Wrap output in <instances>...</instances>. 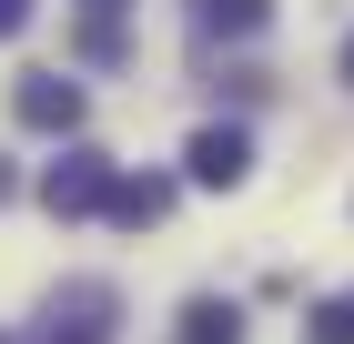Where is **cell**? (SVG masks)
<instances>
[{
	"label": "cell",
	"instance_id": "1",
	"mask_svg": "<svg viewBox=\"0 0 354 344\" xmlns=\"http://www.w3.org/2000/svg\"><path fill=\"white\" fill-rule=\"evenodd\" d=\"M111 324H122V293H111L102 273L61 284L51 304H41V344H111Z\"/></svg>",
	"mask_w": 354,
	"mask_h": 344
},
{
	"label": "cell",
	"instance_id": "5",
	"mask_svg": "<svg viewBox=\"0 0 354 344\" xmlns=\"http://www.w3.org/2000/svg\"><path fill=\"white\" fill-rule=\"evenodd\" d=\"M111 223H122V233H142V223H162V212H172V183H162V172H111Z\"/></svg>",
	"mask_w": 354,
	"mask_h": 344
},
{
	"label": "cell",
	"instance_id": "10",
	"mask_svg": "<svg viewBox=\"0 0 354 344\" xmlns=\"http://www.w3.org/2000/svg\"><path fill=\"white\" fill-rule=\"evenodd\" d=\"M82 10H132V0H82Z\"/></svg>",
	"mask_w": 354,
	"mask_h": 344
},
{
	"label": "cell",
	"instance_id": "8",
	"mask_svg": "<svg viewBox=\"0 0 354 344\" xmlns=\"http://www.w3.org/2000/svg\"><path fill=\"white\" fill-rule=\"evenodd\" d=\"M304 344H354V293H324L304 314Z\"/></svg>",
	"mask_w": 354,
	"mask_h": 344
},
{
	"label": "cell",
	"instance_id": "7",
	"mask_svg": "<svg viewBox=\"0 0 354 344\" xmlns=\"http://www.w3.org/2000/svg\"><path fill=\"white\" fill-rule=\"evenodd\" d=\"M172 344H243V304L192 293V304H183V334H172Z\"/></svg>",
	"mask_w": 354,
	"mask_h": 344
},
{
	"label": "cell",
	"instance_id": "12",
	"mask_svg": "<svg viewBox=\"0 0 354 344\" xmlns=\"http://www.w3.org/2000/svg\"><path fill=\"white\" fill-rule=\"evenodd\" d=\"M0 203H10V162H0Z\"/></svg>",
	"mask_w": 354,
	"mask_h": 344
},
{
	"label": "cell",
	"instance_id": "3",
	"mask_svg": "<svg viewBox=\"0 0 354 344\" xmlns=\"http://www.w3.org/2000/svg\"><path fill=\"white\" fill-rule=\"evenodd\" d=\"M183 172H192L203 192H243V183H253V132H243V122H203L192 152H183Z\"/></svg>",
	"mask_w": 354,
	"mask_h": 344
},
{
	"label": "cell",
	"instance_id": "11",
	"mask_svg": "<svg viewBox=\"0 0 354 344\" xmlns=\"http://www.w3.org/2000/svg\"><path fill=\"white\" fill-rule=\"evenodd\" d=\"M344 81H354V30H344Z\"/></svg>",
	"mask_w": 354,
	"mask_h": 344
},
{
	"label": "cell",
	"instance_id": "4",
	"mask_svg": "<svg viewBox=\"0 0 354 344\" xmlns=\"http://www.w3.org/2000/svg\"><path fill=\"white\" fill-rule=\"evenodd\" d=\"M10 111H21V132H82V81L71 71H21V91H10Z\"/></svg>",
	"mask_w": 354,
	"mask_h": 344
},
{
	"label": "cell",
	"instance_id": "9",
	"mask_svg": "<svg viewBox=\"0 0 354 344\" xmlns=\"http://www.w3.org/2000/svg\"><path fill=\"white\" fill-rule=\"evenodd\" d=\"M30 30V0H0V41H21Z\"/></svg>",
	"mask_w": 354,
	"mask_h": 344
},
{
	"label": "cell",
	"instance_id": "6",
	"mask_svg": "<svg viewBox=\"0 0 354 344\" xmlns=\"http://www.w3.org/2000/svg\"><path fill=\"white\" fill-rule=\"evenodd\" d=\"M273 21V0H192V30L203 41H253Z\"/></svg>",
	"mask_w": 354,
	"mask_h": 344
},
{
	"label": "cell",
	"instance_id": "2",
	"mask_svg": "<svg viewBox=\"0 0 354 344\" xmlns=\"http://www.w3.org/2000/svg\"><path fill=\"white\" fill-rule=\"evenodd\" d=\"M41 203H51L61 223H82V212H102V203H111V162L91 152V142H61V162L41 172Z\"/></svg>",
	"mask_w": 354,
	"mask_h": 344
}]
</instances>
